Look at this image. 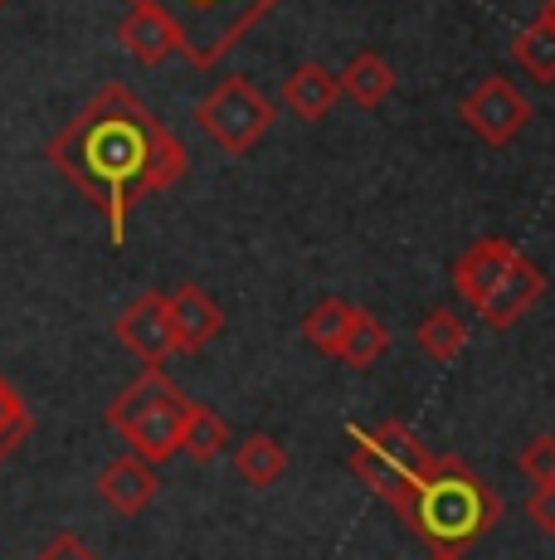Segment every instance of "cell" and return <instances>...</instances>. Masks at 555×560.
Instances as JSON below:
<instances>
[{"instance_id":"cell-1","label":"cell","mask_w":555,"mask_h":560,"mask_svg":"<svg viewBox=\"0 0 555 560\" xmlns=\"http://www.w3.org/2000/svg\"><path fill=\"white\" fill-rule=\"evenodd\" d=\"M49 166L88 205H98L113 249H122L132 210L186 180L190 156L162 117L113 79L49 137Z\"/></svg>"},{"instance_id":"cell-2","label":"cell","mask_w":555,"mask_h":560,"mask_svg":"<svg viewBox=\"0 0 555 560\" xmlns=\"http://www.w3.org/2000/svg\"><path fill=\"white\" fill-rule=\"evenodd\" d=\"M394 512L434 551H468L487 532H497L507 508H501L497 488H487L473 472V463H463L458 454H439L424 468V478L404 492V502Z\"/></svg>"},{"instance_id":"cell-3","label":"cell","mask_w":555,"mask_h":560,"mask_svg":"<svg viewBox=\"0 0 555 560\" xmlns=\"http://www.w3.org/2000/svg\"><path fill=\"white\" fill-rule=\"evenodd\" d=\"M127 5H146L176 30L180 59L190 69H215L224 63L263 20L273 15L283 0H127Z\"/></svg>"},{"instance_id":"cell-4","label":"cell","mask_w":555,"mask_h":560,"mask_svg":"<svg viewBox=\"0 0 555 560\" xmlns=\"http://www.w3.org/2000/svg\"><path fill=\"white\" fill-rule=\"evenodd\" d=\"M186 390L162 371V365H142L132 385L108 405V429L127 439L137 458L146 463H166L180 454V429H186Z\"/></svg>"},{"instance_id":"cell-5","label":"cell","mask_w":555,"mask_h":560,"mask_svg":"<svg viewBox=\"0 0 555 560\" xmlns=\"http://www.w3.org/2000/svg\"><path fill=\"white\" fill-rule=\"evenodd\" d=\"M351 439H356V448H351V472H356L380 502H390V508H400L404 492L439 458L404 419H386V424H376L370 434L356 429Z\"/></svg>"},{"instance_id":"cell-6","label":"cell","mask_w":555,"mask_h":560,"mask_svg":"<svg viewBox=\"0 0 555 560\" xmlns=\"http://www.w3.org/2000/svg\"><path fill=\"white\" fill-rule=\"evenodd\" d=\"M273 122H278V107L263 98V93L253 89V79H244V73L220 79L215 89L196 103V127L229 156H249L253 147L273 132Z\"/></svg>"},{"instance_id":"cell-7","label":"cell","mask_w":555,"mask_h":560,"mask_svg":"<svg viewBox=\"0 0 555 560\" xmlns=\"http://www.w3.org/2000/svg\"><path fill=\"white\" fill-rule=\"evenodd\" d=\"M458 117H463V127L483 147H507V142H517V137L527 132L531 98L507 79V73H487L483 83H473V89L463 93Z\"/></svg>"},{"instance_id":"cell-8","label":"cell","mask_w":555,"mask_h":560,"mask_svg":"<svg viewBox=\"0 0 555 560\" xmlns=\"http://www.w3.org/2000/svg\"><path fill=\"white\" fill-rule=\"evenodd\" d=\"M117 341L142 365H166L176 357V327H170L166 293H156V288L137 293L132 303L122 307V317H117Z\"/></svg>"},{"instance_id":"cell-9","label":"cell","mask_w":555,"mask_h":560,"mask_svg":"<svg viewBox=\"0 0 555 560\" xmlns=\"http://www.w3.org/2000/svg\"><path fill=\"white\" fill-rule=\"evenodd\" d=\"M517 254L521 249L511 240H501V234H483V240H473L463 254L453 258V268H448V283H453V293L477 312L487 298H493V288L501 283V273L511 268V258H517Z\"/></svg>"},{"instance_id":"cell-10","label":"cell","mask_w":555,"mask_h":560,"mask_svg":"<svg viewBox=\"0 0 555 560\" xmlns=\"http://www.w3.org/2000/svg\"><path fill=\"white\" fill-rule=\"evenodd\" d=\"M541 293H546V268L531 264L527 254H517L511 258V268L501 273V283L493 288V298L477 307V317H483L493 331H507L541 303Z\"/></svg>"},{"instance_id":"cell-11","label":"cell","mask_w":555,"mask_h":560,"mask_svg":"<svg viewBox=\"0 0 555 560\" xmlns=\"http://www.w3.org/2000/svg\"><path fill=\"white\" fill-rule=\"evenodd\" d=\"M156 492H162L156 463H146V458H137V454L113 458L108 468L98 472V498L108 502L117 516H137V512H146V508L156 502Z\"/></svg>"},{"instance_id":"cell-12","label":"cell","mask_w":555,"mask_h":560,"mask_svg":"<svg viewBox=\"0 0 555 560\" xmlns=\"http://www.w3.org/2000/svg\"><path fill=\"white\" fill-rule=\"evenodd\" d=\"M170 303V327H176V351H205L210 341L224 331V312L200 283H180L176 293H166Z\"/></svg>"},{"instance_id":"cell-13","label":"cell","mask_w":555,"mask_h":560,"mask_svg":"<svg viewBox=\"0 0 555 560\" xmlns=\"http://www.w3.org/2000/svg\"><path fill=\"white\" fill-rule=\"evenodd\" d=\"M117 45L132 54L142 69H156V63H166L170 54H180L176 30H170L166 20L156 15V10H146V5H132L122 20H117Z\"/></svg>"},{"instance_id":"cell-14","label":"cell","mask_w":555,"mask_h":560,"mask_svg":"<svg viewBox=\"0 0 555 560\" xmlns=\"http://www.w3.org/2000/svg\"><path fill=\"white\" fill-rule=\"evenodd\" d=\"M336 103H341V83H336L332 69H322V63H297V69L283 79V107L297 113L303 122H322Z\"/></svg>"},{"instance_id":"cell-15","label":"cell","mask_w":555,"mask_h":560,"mask_svg":"<svg viewBox=\"0 0 555 560\" xmlns=\"http://www.w3.org/2000/svg\"><path fill=\"white\" fill-rule=\"evenodd\" d=\"M336 83H341V98H351L356 107H366V113H376L380 103L394 93V69H390V59L386 54H376V49H361L356 59L346 63V69L336 73Z\"/></svg>"},{"instance_id":"cell-16","label":"cell","mask_w":555,"mask_h":560,"mask_svg":"<svg viewBox=\"0 0 555 560\" xmlns=\"http://www.w3.org/2000/svg\"><path fill=\"white\" fill-rule=\"evenodd\" d=\"M229 439H234V434H229V419H224L220 409L190 400L186 429H180V454H190L196 463H210V458H220L224 448H229Z\"/></svg>"},{"instance_id":"cell-17","label":"cell","mask_w":555,"mask_h":560,"mask_svg":"<svg viewBox=\"0 0 555 560\" xmlns=\"http://www.w3.org/2000/svg\"><path fill=\"white\" fill-rule=\"evenodd\" d=\"M234 472H239L249 488H273L287 472V448L278 444L273 434H249L239 448H234Z\"/></svg>"},{"instance_id":"cell-18","label":"cell","mask_w":555,"mask_h":560,"mask_svg":"<svg viewBox=\"0 0 555 560\" xmlns=\"http://www.w3.org/2000/svg\"><path fill=\"white\" fill-rule=\"evenodd\" d=\"M511 59L536 83H555V25L546 15H536L531 25H521L517 35H511Z\"/></svg>"},{"instance_id":"cell-19","label":"cell","mask_w":555,"mask_h":560,"mask_svg":"<svg viewBox=\"0 0 555 560\" xmlns=\"http://www.w3.org/2000/svg\"><path fill=\"white\" fill-rule=\"evenodd\" d=\"M356 317V307L346 298H322L312 312L303 317V337L307 347H317L322 357H341V341H346V327Z\"/></svg>"},{"instance_id":"cell-20","label":"cell","mask_w":555,"mask_h":560,"mask_svg":"<svg viewBox=\"0 0 555 560\" xmlns=\"http://www.w3.org/2000/svg\"><path fill=\"white\" fill-rule=\"evenodd\" d=\"M386 351H390V327L376 317V312H361L356 307V317H351L346 341H341V357L336 361H346L351 371H366V365H376Z\"/></svg>"},{"instance_id":"cell-21","label":"cell","mask_w":555,"mask_h":560,"mask_svg":"<svg viewBox=\"0 0 555 560\" xmlns=\"http://www.w3.org/2000/svg\"><path fill=\"white\" fill-rule=\"evenodd\" d=\"M463 347H468V322L458 317V312H448V307L424 312V322H420V351L424 357L453 361V357H463Z\"/></svg>"},{"instance_id":"cell-22","label":"cell","mask_w":555,"mask_h":560,"mask_svg":"<svg viewBox=\"0 0 555 560\" xmlns=\"http://www.w3.org/2000/svg\"><path fill=\"white\" fill-rule=\"evenodd\" d=\"M29 434H35V415H29V405L20 400L15 385L0 375V463L15 454Z\"/></svg>"},{"instance_id":"cell-23","label":"cell","mask_w":555,"mask_h":560,"mask_svg":"<svg viewBox=\"0 0 555 560\" xmlns=\"http://www.w3.org/2000/svg\"><path fill=\"white\" fill-rule=\"evenodd\" d=\"M517 468L527 472L531 482H555V434H536L527 448H521Z\"/></svg>"},{"instance_id":"cell-24","label":"cell","mask_w":555,"mask_h":560,"mask_svg":"<svg viewBox=\"0 0 555 560\" xmlns=\"http://www.w3.org/2000/svg\"><path fill=\"white\" fill-rule=\"evenodd\" d=\"M35 560H98V551H93L83 536H73V532H55L45 546L35 551Z\"/></svg>"},{"instance_id":"cell-25","label":"cell","mask_w":555,"mask_h":560,"mask_svg":"<svg viewBox=\"0 0 555 560\" xmlns=\"http://www.w3.org/2000/svg\"><path fill=\"white\" fill-rule=\"evenodd\" d=\"M527 516L536 522V532L555 536V482H536V492H531V502H527Z\"/></svg>"},{"instance_id":"cell-26","label":"cell","mask_w":555,"mask_h":560,"mask_svg":"<svg viewBox=\"0 0 555 560\" xmlns=\"http://www.w3.org/2000/svg\"><path fill=\"white\" fill-rule=\"evenodd\" d=\"M429 560H458V551H434Z\"/></svg>"},{"instance_id":"cell-27","label":"cell","mask_w":555,"mask_h":560,"mask_svg":"<svg viewBox=\"0 0 555 560\" xmlns=\"http://www.w3.org/2000/svg\"><path fill=\"white\" fill-rule=\"evenodd\" d=\"M541 15H546V20H551V25H555V0H546V10H541Z\"/></svg>"},{"instance_id":"cell-28","label":"cell","mask_w":555,"mask_h":560,"mask_svg":"<svg viewBox=\"0 0 555 560\" xmlns=\"http://www.w3.org/2000/svg\"><path fill=\"white\" fill-rule=\"evenodd\" d=\"M0 5H5V0H0Z\"/></svg>"}]
</instances>
